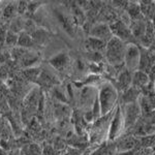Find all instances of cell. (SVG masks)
Here are the masks:
<instances>
[{
  "mask_svg": "<svg viewBox=\"0 0 155 155\" xmlns=\"http://www.w3.org/2000/svg\"><path fill=\"white\" fill-rule=\"evenodd\" d=\"M124 59L127 67L129 68H136L139 65L140 61V53L137 47L134 45H129V47H126L124 50Z\"/></svg>",
  "mask_w": 155,
  "mask_h": 155,
  "instance_id": "1",
  "label": "cell"
},
{
  "mask_svg": "<svg viewBox=\"0 0 155 155\" xmlns=\"http://www.w3.org/2000/svg\"><path fill=\"white\" fill-rule=\"evenodd\" d=\"M115 92L112 88H104L101 90L99 93V101H101V107L102 113H107L112 107H113V102L115 101Z\"/></svg>",
  "mask_w": 155,
  "mask_h": 155,
  "instance_id": "2",
  "label": "cell"
},
{
  "mask_svg": "<svg viewBox=\"0 0 155 155\" xmlns=\"http://www.w3.org/2000/svg\"><path fill=\"white\" fill-rule=\"evenodd\" d=\"M34 45V41L32 39V36L29 35L26 32H21L19 34V38H18V45L17 47H20V48L23 49H27V48H31Z\"/></svg>",
  "mask_w": 155,
  "mask_h": 155,
  "instance_id": "3",
  "label": "cell"
},
{
  "mask_svg": "<svg viewBox=\"0 0 155 155\" xmlns=\"http://www.w3.org/2000/svg\"><path fill=\"white\" fill-rule=\"evenodd\" d=\"M24 24H25V21H23L21 18H16L12 21L8 30L12 32H15V33H17V34H20L21 32H23V30H24Z\"/></svg>",
  "mask_w": 155,
  "mask_h": 155,
  "instance_id": "4",
  "label": "cell"
},
{
  "mask_svg": "<svg viewBox=\"0 0 155 155\" xmlns=\"http://www.w3.org/2000/svg\"><path fill=\"white\" fill-rule=\"evenodd\" d=\"M21 155H41V149L36 144H28L22 149Z\"/></svg>",
  "mask_w": 155,
  "mask_h": 155,
  "instance_id": "5",
  "label": "cell"
},
{
  "mask_svg": "<svg viewBox=\"0 0 155 155\" xmlns=\"http://www.w3.org/2000/svg\"><path fill=\"white\" fill-rule=\"evenodd\" d=\"M18 38H19V34L7 30L6 36H5V46L9 47V48H15L18 45Z\"/></svg>",
  "mask_w": 155,
  "mask_h": 155,
  "instance_id": "6",
  "label": "cell"
},
{
  "mask_svg": "<svg viewBox=\"0 0 155 155\" xmlns=\"http://www.w3.org/2000/svg\"><path fill=\"white\" fill-rule=\"evenodd\" d=\"M92 34L96 38H106V36L109 35V28H107L104 26H97L94 28Z\"/></svg>",
  "mask_w": 155,
  "mask_h": 155,
  "instance_id": "7",
  "label": "cell"
},
{
  "mask_svg": "<svg viewBox=\"0 0 155 155\" xmlns=\"http://www.w3.org/2000/svg\"><path fill=\"white\" fill-rule=\"evenodd\" d=\"M16 12H17V5H15V4H8L3 9V17L5 19H11L12 17H15Z\"/></svg>",
  "mask_w": 155,
  "mask_h": 155,
  "instance_id": "8",
  "label": "cell"
},
{
  "mask_svg": "<svg viewBox=\"0 0 155 155\" xmlns=\"http://www.w3.org/2000/svg\"><path fill=\"white\" fill-rule=\"evenodd\" d=\"M36 31V26L34 24V22L32 20H27L25 21V24H24V32L28 33L29 35H32L34 32Z\"/></svg>",
  "mask_w": 155,
  "mask_h": 155,
  "instance_id": "9",
  "label": "cell"
},
{
  "mask_svg": "<svg viewBox=\"0 0 155 155\" xmlns=\"http://www.w3.org/2000/svg\"><path fill=\"white\" fill-rule=\"evenodd\" d=\"M25 74H26V76L29 80H31V81H36V80L39 78L41 71L36 68H30L28 71H26Z\"/></svg>",
  "mask_w": 155,
  "mask_h": 155,
  "instance_id": "10",
  "label": "cell"
},
{
  "mask_svg": "<svg viewBox=\"0 0 155 155\" xmlns=\"http://www.w3.org/2000/svg\"><path fill=\"white\" fill-rule=\"evenodd\" d=\"M42 152H44V155H60L58 150H56L54 147H52V146L46 147Z\"/></svg>",
  "mask_w": 155,
  "mask_h": 155,
  "instance_id": "11",
  "label": "cell"
},
{
  "mask_svg": "<svg viewBox=\"0 0 155 155\" xmlns=\"http://www.w3.org/2000/svg\"><path fill=\"white\" fill-rule=\"evenodd\" d=\"M27 7H28L27 2L21 1V2H19V4L17 5V12H18L19 14H24L25 11L27 9Z\"/></svg>",
  "mask_w": 155,
  "mask_h": 155,
  "instance_id": "12",
  "label": "cell"
},
{
  "mask_svg": "<svg viewBox=\"0 0 155 155\" xmlns=\"http://www.w3.org/2000/svg\"><path fill=\"white\" fill-rule=\"evenodd\" d=\"M5 36H6V31L4 29L0 28V49L3 46H5Z\"/></svg>",
  "mask_w": 155,
  "mask_h": 155,
  "instance_id": "13",
  "label": "cell"
},
{
  "mask_svg": "<svg viewBox=\"0 0 155 155\" xmlns=\"http://www.w3.org/2000/svg\"><path fill=\"white\" fill-rule=\"evenodd\" d=\"M0 155H8V153H7V152L3 148H1V147H0Z\"/></svg>",
  "mask_w": 155,
  "mask_h": 155,
  "instance_id": "14",
  "label": "cell"
},
{
  "mask_svg": "<svg viewBox=\"0 0 155 155\" xmlns=\"http://www.w3.org/2000/svg\"><path fill=\"white\" fill-rule=\"evenodd\" d=\"M0 63H1V62H0Z\"/></svg>",
  "mask_w": 155,
  "mask_h": 155,
  "instance_id": "15",
  "label": "cell"
},
{
  "mask_svg": "<svg viewBox=\"0 0 155 155\" xmlns=\"http://www.w3.org/2000/svg\"><path fill=\"white\" fill-rule=\"evenodd\" d=\"M0 28H1V27H0Z\"/></svg>",
  "mask_w": 155,
  "mask_h": 155,
  "instance_id": "16",
  "label": "cell"
}]
</instances>
